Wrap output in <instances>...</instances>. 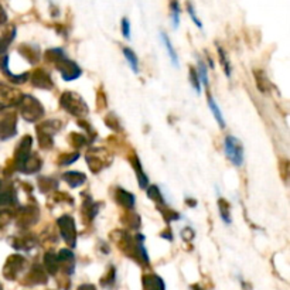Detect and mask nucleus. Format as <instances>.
<instances>
[{
  "label": "nucleus",
  "mask_w": 290,
  "mask_h": 290,
  "mask_svg": "<svg viewBox=\"0 0 290 290\" xmlns=\"http://www.w3.org/2000/svg\"><path fill=\"white\" fill-rule=\"evenodd\" d=\"M111 239L119 248V251H122L126 257L136 260L142 266L149 265V254H147L145 245H143L145 235L137 234L136 236H132L126 231L116 229V231H112Z\"/></svg>",
  "instance_id": "f257e3e1"
},
{
  "label": "nucleus",
  "mask_w": 290,
  "mask_h": 290,
  "mask_svg": "<svg viewBox=\"0 0 290 290\" xmlns=\"http://www.w3.org/2000/svg\"><path fill=\"white\" fill-rule=\"evenodd\" d=\"M60 105L64 111H67L69 115H72L75 118H84L90 112V108H88L87 102L82 99V97L75 92H71V91L64 92L60 97Z\"/></svg>",
  "instance_id": "f03ea898"
},
{
  "label": "nucleus",
  "mask_w": 290,
  "mask_h": 290,
  "mask_svg": "<svg viewBox=\"0 0 290 290\" xmlns=\"http://www.w3.org/2000/svg\"><path fill=\"white\" fill-rule=\"evenodd\" d=\"M19 112L24 121L38 122L44 116V106L32 95H23L22 100L19 102Z\"/></svg>",
  "instance_id": "7ed1b4c3"
},
{
  "label": "nucleus",
  "mask_w": 290,
  "mask_h": 290,
  "mask_svg": "<svg viewBox=\"0 0 290 290\" xmlns=\"http://www.w3.org/2000/svg\"><path fill=\"white\" fill-rule=\"evenodd\" d=\"M85 160L92 173H99L103 168L111 166L113 157L105 147H91L87 152Z\"/></svg>",
  "instance_id": "20e7f679"
},
{
  "label": "nucleus",
  "mask_w": 290,
  "mask_h": 290,
  "mask_svg": "<svg viewBox=\"0 0 290 290\" xmlns=\"http://www.w3.org/2000/svg\"><path fill=\"white\" fill-rule=\"evenodd\" d=\"M57 225L60 229V234L63 236L64 242L67 244L68 249H74L77 246V226H75V220L64 214L57 220Z\"/></svg>",
  "instance_id": "39448f33"
},
{
  "label": "nucleus",
  "mask_w": 290,
  "mask_h": 290,
  "mask_svg": "<svg viewBox=\"0 0 290 290\" xmlns=\"http://www.w3.org/2000/svg\"><path fill=\"white\" fill-rule=\"evenodd\" d=\"M224 150L225 155L229 159V161L239 167L244 163V146L241 143L239 139H236L234 136H226L225 142H224Z\"/></svg>",
  "instance_id": "423d86ee"
},
{
  "label": "nucleus",
  "mask_w": 290,
  "mask_h": 290,
  "mask_svg": "<svg viewBox=\"0 0 290 290\" xmlns=\"http://www.w3.org/2000/svg\"><path fill=\"white\" fill-rule=\"evenodd\" d=\"M40 220V210L37 205H26L17 212V225L22 228H30Z\"/></svg>",
  "instance_id": "0eeeda50"
},
{
  "label": "nucleus",
  "mask_w": 290,
  "mask_h": 290,
  "mask_svg": "<svg viewBox=\"0 0 290 290\" xmlns=\"http://www.w3.org/2000/svg\"><path fill=\"white\" fill-rule=\"evenodd\" d=\"M56 67L64 81H75L82 75L81 67L75 61L68 60V58H64L63 61H60L58 64H56Z\"/></svg>",
  "instance_id": "6e6552de"
},
{
  "label": "nucleus",
  "mask_w": 290,
  "mask_h": 290,
  "mask_svg": "<svg viewBox=\"0 0 290 290\" xmlns=\"http://www.w3.org/2000/svg\"><path fill=\"white\" fill-rule=\"evenodd\" d=\"M29 79H30L33 87L40 88V90L48 91L53 90V87H54V82L50 77V74L45 69H41V68H37L32 74H29Z\"/></svg>",
  "instance_id": "1a4fd4ad"
},
{
  "label": "nucleus",
  "mask_w": 290,
  "mask_h": 290,
  "mask_svg": "<svg viewBox=\"0 0 290 290\" xmlns=\"http://www.w3.org/2000/svg\"><path fill=\"white\" fill-rule=\"evenodd\" d=\"M32 146H33V137L30 134L23 136L20 143H19L17 149H16V155H14L16 167L20 168V166L26 161V159L32 155Z\"/></svg>",
  "instance_id": "9d476101"
},
{
  "label": "nucleus",
  "mask_w": 290,
  "mask_h": 290,
  "mask_svg": "<svg viewBox=\"0 0 290 290\" xmlns=\"http://www.w3.org/2000/svg\"><path fill=\"white\" fill-rule=\"evenodd\" d=\"M17 133V115L9 113L0 121V139L6 140Z\"/></svg>",
  "instance_id": "9b49d317"
},
{
  "label": "nucleus",
  "mask_w": 290,
  "mask_h": 290,
  "mask_svg": "<svg viewBox=\"0 0 290 290\" xmlns=\"http://www.w3.org/2000/svg\"><path fill=\"white\" fill-rule=\"evenodd\" d=\"M58 262H60V268L63 269V272L71 276L75 272V255L72 252V249L64 248L58 252Z\"/></svg>",
  "instance_id": "f8f14e48"
},
{
  "label": "nucleus",
  "mask_w": 290,
  "mask_h": 290,
  "mask_svg": "<svg viewBox=\"0 0 290 290\" xmlns=\"http://www.w3.org/2000/svg\"><path fill=\"white\" fill-rule=\"evenodd\" d=\"M26 266V258L22 255H11L4 266V276L7 279H16V276L23 270Z\"/></svg>",
  "instance_id": "ddd939ff"
},
{
  "label": "nucleus",
  "mask_w": 290,
  "mask_h": 290,
  "mask_svg": "<svg viewBox=\"0 0 290 290\" xmlns=\"http://www.w3.org/2000/svg\"><path fill=\"white\" fill-rule=\"evenodd\" d=\"M23 94L17 90H11V88H3L0 90V102L3 106H13V105H19V102L22 100Z\"/></svg>",
  "instance_id": "4468645a"
},
{
  "label": "nucleus",
  "mask_w": 290,
  "mask_h": 290,
  "mask_svg": "<svg viewBox=\"0 0 290 290\" xmlns=\"http://www.w3.org/2000/svg\"><path fill=\"white\" fill-rule=\"evenodd\" d=\"M47 272L41 265H33V268L30 269L27 278H26V283L27 285H41V283H47Z\"/></svg>",
  "instance_id": "2eb2a0df"
},
{
  "label": "nucleus",
  "mask_w": 290,
  "mask_h": 290,
  "mask_svg": "<svg viewBox=\"0 0 290 290\" xmlns=\"http://www.w3.org/2000/svg\"><path fill=\"white\" fill-rule=\"evenodd\" d=\"M81 211H82V217H84V223H92L99 212V204L91 200L90 195H87V200L84 201Z\"/></svg>",
  "instance_id": "dca6fc26"
},
{
  "label": "nucleus",
  "mask_w": 290,
  "mask_h": 290,
  "mask_svg": "<svg viewBox=\"0 0 290 290\" xmlns=\"http://www.w3.org/2000/svg\"><path fill=\"white\" fill-rule=\"evenodd\" d=\"M130 164H132L134 173H136L139 187H140V189H147V187H149V177H147V174H146L145 170H143V166H142L139 157L136 156V155H132V156H130Z\"/></svg>",
  "instance_id": "f3484780"
},
{
  "label": "nucleus",
  "mask_w": 290,
  "mask_h": 290,
  "mask_svg": "<svg viewBox=\"0 0 290 290\" xmlns=\"http://www.w3.org/2000/svg\"><path fill=\"white\" fill-rule=\"evenodd\" d=\"M19 53H20L30 64H37L38 60L41 58V51H40L38 45L22 44L19 47Z\"/></svg>",
  "instance_id": "a211bd4d"
},
{
  "label": "nucleus",
  "mask_w": 290,
  "mask_h": 290,
  "mask_svg": "<svg viewBox=\"0 0 290 290\" xmlns=\"http://www.w3.org/2000/svg\"><path fill=\"white\" fill-rule=\"evenodd\" d=\"M115 200L116 202L119 204V205H122L123 208H126V210H133L134 208V195L132 193H129V191L123 190L121 187H118L116 191H115Z\"/></svg>",
  "instance_id": "6ab92c4d"
},
{
  "label": "nucleus",
  "mask_w": 290,
  "mask_h": 290,
  "mask_svg": "<svg viewBox=\"0 0 290 290\" xmlns=\"http://www.w3.org/2000/svg\"><path fill=\"white\" fill-rule=\"evenodd\" d=\"M142 286H143V290H166L163 279L155 273L145 275L142 278Z\"/></svg>",
  "instance_id": "aec40b11"
},
{
  "label": "nucleus",
  "mask_w": 290,
  "mask_h": 290,
  "mask_svg": "<svg viewBox=\"0 0 290 290\" xmlns=\"http://www.w3.org/2000/svg\"><path fill=\"white\" fill-rule=\"evenodd\" d=\"M43 166V161L41 159L37 156V155H30V156L26 159V161L20 166V171L24 173V174H35L40 168Z\"/></svg>",
  "instance_id": "412c9836"
},
{
  "label": "nucleus",
  "mask_w": 290,
  "mask_h": 290,
  "mask_svg": "<svg viewBox=\"0 0 290 290\" xmlns=\"http://www.w3.org/2000/svg\"><path fill=\"white\" fill-rule=\"evenodd\" d=\"M63 180L71 189H78L87 181V176L81 171H65L63 174Z\"/></svg>",
  "instance_id": "4be33fe9"
},
{
  "label": "nucleus",
  "mask_w": 290,
  "mask_h": 290,
  "mask_svg": "<svg viewBox=\"0 0 290 290\" xmlns=\"http://www.w3.org/2000/svg\"><path fill=\"white\" fill-rule=\"evenodd\" d=\"M38 244V239L34 235H24L20 238H16V241L13 242V246L16 249H22V251H32Z\"/></svg>",
  "instance_id": "5701e85b"
},
{
  "label": "nucleus",
  "mask_w": 290,
  "mask_h": 290,
  "mask_svg": "<svg viewBox=\"0 0 290 290\" xmlns=\"http://www.w3.org/2000/svg\"><path fill=\"white\" fill-rule=\"evenodd\" d=\"M61 128H63V123L60 121H47L37 126V133H43L53 137L57 132L61 130Z\"/></svg>",
  "instance_id": "b1692460"
},
{
  "label": "nucleus",
  "mask_w": 290,
  "mask_h": 290,
  "mask_svg": "<svg viewBox=\"0 0 290 290\" xmlns=\"http://www.w3.org/2000/svg\"><path fill=\"white\" fill-rule=\"evenodd\" d=\"M44 270L48 273V275H53L56 276L57 272L60 270V262H58V258L54 252H47L44 255Z\"/></svg>",
  "instance_id": "393cba45"
},
{
  "label": "nucleus",
  "mask_w": 290,
  "mask_h": 290,
  "mask_svg": "<svg viewBox=\"0 0 290 290\" xmlns=\"http://www.w3.org/2000/svg\"><path fill=\"white\" fill-rule=\"evenodd\" d=\"M146 190H147V197L156 204V207L159 210L167 207V204H166V201H164V197H163L161 191H160V189H159L157 186H149Z\"/></svg>",
  "instance_id": "a878e982"
},
{
  "label": "nucleus",
  "mask_w": 290,
  "mask_h": 290,
  "mask_svg": "<svg viewBox=\"0 0 290 290\" xmlns=\"http://www.w3.org/2000/svg\"><path fill=\"white\" fill-rule=\"evenodd\" d=\"M38 189L41 193H53V191L58 190V186H60V183H58V180L56 179H51V177H40L38 179Z\"/></svg>",
  "instance_id": "bb28decb"
},
{
  "label": "nucleus",
  "mask_w": 290,
  "mask_h": 290,
  "mask_svg": "<svg viewBox=\"0 0 290 290\" xmlns=\"http://www.w3.org/2000/svg\"><path fill=\"white\" fill-rule=\"evenodd\" d=\"M160 38H161V41H163V44H164V48L167 50L168 57H170V60H171L173 65H174L176 68H179V57H177V53H176L174 47H173V44H171V41H170L168 35L164 33V32H161V33H160Z\"/></svg>",
  "instance_id": "cd10ccee"
},
{
  "label": "nucleus",
  "mask_w": 290,
  "mask_h": 290,
  "mask_svg": "<svg viewBox=\"0 0 290 290\" xmlns=\"http://www.w3.org/2000/svg\"><path fill=\"white\" fill-rule=\"evenodd\" d=\"M122 223L129 226L130 229H139L142 226V221H140V217L136 214V212H126L125 215L122 217Z\"/></svg>",
  "instance_id": "c85d7f7f"
},
{
  "label": "nucleus",
  "mask_w": 290,
  "mask_h": 290,
  "mask_svg": "<svg viewBox=\"0 0 290 290\" xmlns=\"http://www.w3.org/2000/svg\"><path fill=\"white\" fill-rule=\"evenodd\" d=\"M44 58L45 61H48V63L58 64L60 61H63L67 57H65V53H64L63 48H50V50H47L44 53Z\"/></svg>",
  "instance_id": "c756f323"
},
{
  "label": "nucleus",
  "mask_w": 290,
  "mask_h": 290,
  "mask_svg": "<svg viewBox=\"0 0 290 290\" xmlns=\"http://www.w3.org/2000/svg\"><path fill=\"white\" fill-rule=\"evenodd\" d=\"M218 210H220L221 220L226 225H229L231 224V205H229V202L225 200V198H220L218 200Z\"/></svg>",
  "instance_id": "7c9ffc66"
},
{
  "label": "nucleus",
  "mask_w": 290,
  "mask_h": 290,
  "mask_svg": "<svg viewBox=\"0 0 290 290\" xmlns=\"http://www.w3.org/2000/svg\"><path fill=\"white\" fill-rule=\"evenodd\" d=\"M208 106H210V109H211L212 115L215 116V119H217V122L220 125V128H223L224 129V128H225V119H224L223 112H221L218 103L215 102V99L212 98L210 94H208Z\"/></svg>",
  "instance_id": "2f4dec72"
},
{
  "label": "nucleus",
  "mask_w": 290,
  "mask_h": 290,
  "mask_svg": "<svg viewBox=\"0 0 290 290\" xmlns=\"http://www.w3.org/2000/svg\"><path fill=\"white\" fill-rule=\"evenodd\" d=\"M170 14H171V24H173V29L176 30V29H179L180 14H181L179 0H170Z\"/></svg>",
  "instance_id": "473e14b6"
},
{
  "label": "nucleus",
  "mask_w": 290,
  "mask_h": 290,
  "mask_svg": "<svg viewBox=\"0 0 290 290\" xmlns=\"http://www.w3.org/2000/svg\"><path fill=\"white\" fill-rule=\"evenodd\" d=\"M123 56L126 58L129 67L132 68V71H133V72H139V58L134 54L133 50L129 48V47H125V48H123Z\"/></svg>",
  "instance_id": "72a5a7b5"
},
{
  "label": "nucleus",
  "mask_w": 290,
  "mask_h": 290,
  "mask_svg": "<svg viewBox=\"0 0 290 290\" xmlns=\"http://www.w3.org/2000/svg\"><path fill=\"white\" fill-rule=\"evenodd\" d=\"M255 82H257L258 88L260 92H269L270 91V82H269L268 77L263 71H255Z\"/></svg>",
  "instance_id": "f704fd0d"
},
{
  "label": "nucleus",
  "mask_w": 290,
  "mask_h": 290,
  "mask_svg": "<svg viewBox=\"0 0 290 290\" xmlns=\"http://www.w3.org/2000/svg\"><path fill=\"white\" fill-rule=\"evenodd\" d=\"M68 142H69V145L72 146V147L81 149V147H84L88 143V139H87V136L84 133H71L68 136Z\"/></svg>",
  "instance_id": "c9c22d12"
},
{
  "label": "nucleus",
  "mask_w": 290,
  "mask_h": 290,
  "mask_svg": "<svg viewBox=\"0 0 290 290\" xmlns=\"http://www.w3.org/2000/svg\"><path fill=\"white\" fill-rule=\"evenodd\" d=\"M14 37H16V27H11L10 32L6 33L1 38H0V54H3V53L7 50V47H9L11 41L14 40Z\"/></svg>",
  "instance_id": "e433bc0d"
},
{
  "label": "nucleus",
  "mask_w": 290,
  "mask_h": 290,
  "mask_svg": "<svg viewBox=\"0 0 290 290\" xmlns=\"http://www.w3.org/2000/svg\"><path fill=\"white\" fill-rule=\"evenodd\" d=\"M78 152L61 155V156L58 157V164H60V166H71L72 163H75V161L78 160Z\"/></svg>",
  "instance_id": "4c0bfd02"
},
{
  "label": "nucleus",
  "mask_w": 290,
  "mask_h": 290,
  "mask_svg": "<svg viewBox=\"0 0 290 290\" xmlns=\"http://www.w3.org/2000/svg\"><path fill=\"white\" fill-rule=\"evenodd\" d=\"M105 122H106V126L109 129H112L113 132H121V121L118 119V116L115 113L109 112V115L106 116Z\"/></svg>",
  "instance_id": "58836bf2"
},
{
  "label": "nucleus",
  "mask_w": 290,
  "mask_h": 290,
  "mask_svg": "<svg viewBox=\"0 0 290 290\" xmlns=\"http://www.w3.org/2000/svg\"><path fill=\"white\" fill-rule=\"evenodd\" d=\"M197 74H198L201 85L208 87V71H207V65L204 64L202 60H198V69H197Z\"/></svg>",
  "instance_id": "ea45409f"
},
{
  "label": "nucleus",
  "mask_w": 290,
  "mask_h": 290,
  "mask_svg": "<svg viewBox=\"0 0 290 290\" xmlns=\"http://www.w3.org/2000/svg\"><path fill=\"white\" fill-rule=\"evenodd\" d=\"M189 79H190L191 85H193L194 91H195L197 94H200L201 82H200V78H198V74H197V69H195V68L191 67L190 69H189Z\"/></svg>",
  "instance_id": "a19ab883"
},
{
  "label": "nucleus",
  "mask_w": 290,
  "mask_h": 290,
  "mask_svg": "<svg viewBox=\"0 0 290 290\" xmlns=\"http://www.w3.org/2000/svg\"><path fill=\"white\" fill-rule=\"evenodd\" d=\"M218 54H220V61H221V64H223L224 71H225V74L229 77V75H231V71H232V68H231V63H229L228 57H226L225 51H224L221 47H218Z\"/></svg>",
  "instance_id": "79ce46f5"
},
{
  "label": "nucleus",
  "mask_w": 290,
  "mask_h": 290,
  "mask_svg": "<svg viewBox=\"0 0 290 290\" xmlns=\"http://www.w3.org/2000/svg\"><path fill=\"white\" fill-rule=\"evenodd\" d=\"M161 211V214H163V218L166 220V223L170 224L173 223V221H177V220H180L181 217H180L179 212L173 211V210H170L168 207H164V208H161L160 210Z\"/></svg>",
  "instance_id": "37998d69"
},
{
  "label": "nucleus",
  "mask_w": 290,
  "mask_h": 290,
  "mask_svg": "<svg viewBox=\"0 0 290 290\" xmlns=\"http://www.w3.org/2000/svg\"><path fill=\"white\" fill-rule=\"evenodd\" d=\"M115 279H116V272H115V268L111 266V268L108 269L105 278H102L100 283H102L103 286H112V285L115 283Z\"/></svg>",
  "instance_id": "c03bdc74"
},
{
  "label": "nucleus",
  "mask_w": 290,
  "mask_h": 290,
  "mask_svg": "<svg viewBox=\"0 0 290 290\" xmlns=\"http://www.w3.org/2000/svg\"><path fill=\"white\" fill-rule=\"evenodd\" d=\"M187 11H189V16L191 17V20L194 22V24L198 27V29H202V23L198 19V16H197V13H195V9H194V4L191 3L190 0H187Z\"/></svg>",
  "instance_id": "a18cd8bd"
},
{
  "label": "nucleus",
  "mask_w": 290,
  "mask_h": 290,
  "mask_svg": "<svg viewBox=\"0 0 290 290\" xmlns=\"http://www.w3.org/2000/svg\"><path fill=\"white\" fill-rule=\"evenodd\" d=\"M121 30H122L123 37L126 40H130V22L128 17H123L122 22H121Z\"/></svg>",
  "instance_id": "49530a36"
},
{
  "label": "nucleus",
  "mask_w": 290,
  "mask_h": 290,
  "mask_svg": "<svg viewBox=\"0 0 290 290\" xmlns=\"http://www.w3.org/2000/svg\"><path fill=\"white\" fill-rule=\"evenodd\" d=\"M97 108H99V109L106 108V97L102 91H99L98 95H97Z\"/></svg>",
  "instance_id": "de8ad7c7"
},
{
  "label": "nucleus",
  "mask_w": 290,
  "mask_h": 290,
  "mask_svg": "<svg viewBox=\"0 0 290 290\" xmlns=\"http://www.w3.org/2000/svg\"><path fill=\"white\" fill-rule=\"evenodd\" d=\"M194 229L190 228V226H187V228H184L183 231H181V236H183V239L184 241H191L193 238H194Z\"/></svg>",
  "instance_id": "09e8293b"
},
{
  "label": "nucleus",
  "mask_w": 290,
  "mask_h": 290,
  "mask_svg": "<svg viewBox=\"0 0 290 290\" xmlns=\"http://www.w3.org/2000/svg\"><path fill=\"white\" fill-rule=\"evenodd\" d=\"M280 168V174H282V177L286 180L288 179V170H289V161L288 160H282L279 164Z\"/></svg>",
  "instance_id": "8fccbe9b"
},
{
  "label": "nucleus",
  "mask_w": 290,
  "mask_h": 290,
  "mask_svg": "<svg viewBox=\"0 0 290 290\" xmlns=\"http://www.w3.org/2000/svg\"><path fill=\"white\" fill-rule=\"evenodd\" d=\"M11 217H13V215H11V212H7V211L0 212V226L7 225V224L10 223Z\"/></svg>",
  "instance_id": "3c124183"
},
{
  "label": "nucleus",
  "mask_w": 290,
  "mask_h": 290,
  "mask_svg": "<svg viewBox=\"0 0 290 290\" xmlns=\"http://www.w3.org/2000/svg\"><path fill=\"white\" fill-rule=\"evenodd\" d=\"M6 23H7V13L3 9V6L0 4V26L6 24Z\"/></svg>",
  "instance_id": "603ef678"
},
{
  "label": "nucleus",
  "mask_w": 290,
  "mask_h": 290,
  "mask_svg": "<svg viewBox=\"0 0 290 290\" xmlns=\"http://www.w3.org/2000/svg\"><path fill=\"white\" fill-rule=\"evenodd\" d=\"M161 238H164V239H168V241H173V234H171L170 228H167V232L164 231V232L161 234Z\"/></svg>",
  "instance_id": "864d4df0"
},
{
  "label": "nucleus",
  "mask_w": 290,
  "mask_h": 290,
  "mask_svg": "<svg viewBox=\"0 0 290 290\" xmlns=\"http://www.w3.org/2000/svg\"><path fill=\"white\" fill-rule=\"evenodd\" d=\"M78 290H97V288L94 285H81Z\"/></svg>",
  "instance_id": "5fc2aeb1"
},
{
  "label": "nucleus",
  "mask_w": 290,
  "mask_h": 290,
  "mask_svg": "<svg viewBox=\"0 0 290 290\" xmlns=\"http://www.w3.org/2000/svg\"><path fill=\"white\" fill-rule=\"evenodd\" d=\"M190 204L191 207H195V200H187V205Z\"/></svg>",
  "instance_id": "6e6d98bb"
},
{
  "label": "nucleus",
  "mask_w": 290,
  "mask_h": 290,
  "mask_svg": "<svg viewBox=\"0 0 290 290\" xmlns=\"http://www.w3.org/2000/svg\"><path fill=\"white\" fill-rule=\"evenodd\" d=\"M193 290H202L200 286H193Z\"/></svg>",
  "instance_id": "4d7b16f0"
}]
</instances>
